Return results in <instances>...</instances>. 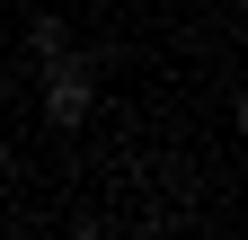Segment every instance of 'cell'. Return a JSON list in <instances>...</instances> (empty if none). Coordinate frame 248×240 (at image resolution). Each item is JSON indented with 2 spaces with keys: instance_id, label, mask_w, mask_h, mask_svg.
I'll return each mask as SVG.
<instances>
[{
  "instance_id": "cell-1",
  "label": "cell",
  "mask_w": 248,
  "mask_h": 240,
  "mask_svg": "<svg viewBox=\"0 0 248 240\" xmlns=\"http://www.w3.org/2000/svg\"><path fill=\"white\" fill-rule=\"evenodd\" d=\"M89 107H98V71L80 53H53L45 63V116L53 125H89Z\"/></svg>"
},
{
  "instance_id": "cell-2",
  "label": "cell",
  "mask_w": 248,
  "mask_h": 240,
  "mask_svg": "<svg viewBox=\"0 0 248 240\" xmlns=\"http://www.w3.org/2000/svg\"><path fill=\"white\" fill-rule=\"evenodd\" d=\"M27 53H36V63H53V53H71V27H62V18H36V27H27Z\"/></svg>"
},
{
  "instance_id": "cell-3",
  "label": "cell",
  "mask_w": 248,
  "mask_h": 240,
  "mask_svg": "<svg viewBox=\"0 0 248 240\" xmlns=\"http://www.w3.org/2000/svg\"><path fill=\"white\" fill-rule=\"evenodd\" d=\"M231 125H239V134H248V98H239V107H231Z\"/></svg>"
}]
</instances>
